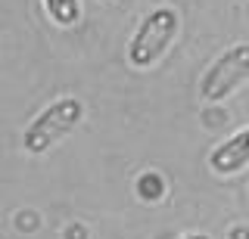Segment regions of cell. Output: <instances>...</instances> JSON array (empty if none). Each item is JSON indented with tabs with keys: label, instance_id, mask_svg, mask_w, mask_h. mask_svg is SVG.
<instances>
[{
	"label": "cell",
	"instance_id": "cell-1",
	"mask_svg": "<svg viewBox=\"0 0 249 239\" xmlns=\"http://www.w3.org/2000/svg\"><path fill=\"white\" fill-rule=\"evenodd\" d=\"M84 121V103L78 96H59L50 106H44L35 118L28 121L22 134V149L28 156H44L56 143H62L69 134Z\"/></svg>",
	"mask_w": 249,
	"mask_h": 239
},
{
	"label": "cell",
	"instance_id": "cell-2",
	"mask_svg": "<svg viewBox=\"0 0 249 239\" xmlns=\"http://www.w3.org/2000/svg\"><path fill=\"white\" fill-rule=\"evenodd\" d=\"M181 28V19L171 6H156L137 22L134 34L128 41V63L134 68H153L171 50Z\"/></svg>",
	"mask_w": 249,
	"mask_h": 239
},
{
	"label": "cell",
	"instance_id": "cell-3",
	"mask_svg": "<svg viewBox=\"0 0 249 239\" xmlns=\"http://www.w3.org/2000/svg\"><path fill=\"white\" fill-rule=\"evenodd\" d=\"M246 81H249V41L233 44L212 59V65L199 78V99L202 103H224Z\"/></svg>",
	"mask_w": 249,
	"mask_h": 239
},
{
	"label": "cell",
	"instance_id": "cell-4",
	"mask_svg": "<svg viewBox=\"0 0 249 239\" xmlns=\"http://www.w3.org/2000/svg\"><path fill=\"white\" fill-rule=\"evenodd\" d=\"M209 168L218 177H233L249 168V125L233 130L231 137H224L221 143L209 152Z\"/></svg>",
	"mask_w": 249,
	"mask_h": 239
},
{
	"label": "cell",
	"instance_id": "cell-5",
	"mask_svg": "<svg viewBox=\"0 0 249 239\" xmlns=\"http://www.w3.org/2000/svg\"><path fill=\"white\" fill-rule=\"evenodd\" d=\"M44 10L59 28H69L81 19V0H44Z\"/></svg>",
	"mask_w": 249,
	"mask_h": 239
},
{
	"label": "cell",
	"instance_id": "cell-6",
	"mask_svg": "<svg viewBox=\"0 0 249 239\" xmlns=\"http://www.w3.org/2000/svg\"><path fill=\"white\" fill-rule=\"evenodd\" d=\"M165 190H168V183L159 171H143L137 177V196L143 199V202H159V199L165 196Z\"/></svg>",
	"mask_w": 249,
	"mask_h": 239
},
{
	"label": "cell",
	"instance_id": "cell-7",
	"mask_svg": "<svg viewBox=\"0 0 249 239\" xmlns=\"http://www.w3.org/2000/svg\"><path fill=\"white\" fill-rule=\"evenodd\" d=\"M181 239H212L209 233H187V236H181Z\"/></svg>",
	"mask_w": 249,
	"mask_h": 239
}]
</instances>
